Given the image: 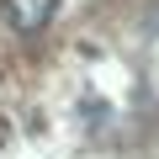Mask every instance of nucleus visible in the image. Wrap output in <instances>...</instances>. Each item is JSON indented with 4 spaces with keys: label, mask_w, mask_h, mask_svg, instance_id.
I'll use <instances>...</instances> for the list:
<instances>
[{
    "label": "nucleus",
    "mask_w": 159,
    "mask_h": 159,
    "mask_svg": "<svg viewBox=\"0 0 159 159\" xmlns=\"http://www.w3.org/2000/svg\"><path fill=\"white\" fill-rule=\"evenodd\" d=\"M6 16L16 32H43L53 16V0H6Z\"/></svg>",
    "instance_id": "f257e3e1"
}]
</instances>
